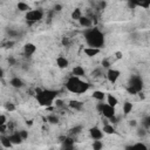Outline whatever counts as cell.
Here are the masks:
<instances>
[{
  "instance_id": "28",
  "label": "cell",
  "mask_w": 150,
  "mask_h": 150,
  "mask_svg": "<svg viewBox=\"0 0 150 150\" xmlns=\"http://www.w3.org/2000/svg\"><path fill=\"white\" fill-rule=\"evenodd\" d=\"M142 124H143L145 128H150V116L144 117L143 121H142Z\"/></svg>"
},
{
  "instance_id": "36",
  "label": "cell",
  "mask_w": 150,
  "mask_h": 150,
  "mask_svg": "<svg viewBox=\"0 0 150 150\" xmlns=\"http://www.w3.org/2000/svg\"><path fill=\"white\" fill-rule=\"evenodd\" d=\"M6 108H7L8 110H14V105H12V104H7Z\"/></svg>"
},
{
  "instance_id": "22",
  "label": "cell",
  "mask_w": 150,
  "mask_h": 150,
  "mask_svg": "<svg viewBox=\"0 0 150 150\" xmlns=\"http://www.w3.org/2000/svg\"><path fill=\"white\" fill-rule=\"evenodd\" d=\"M73 145H74V141H73L71 138H69V137H67V138H64V139L62 141V148L71 149Z\"/></svg>"
},
{
  "instance_id": "38",
  "label": "cell",
  "mask_w": 150,
  "mask_h": 150,
  "mask_svg": "<svg viewBox=\"0 0 150 150\" xmlns=\"http://www.w3.org/2000/svg\"><path fill=\"white\" fill-rule=\"evenodd\" d=\"M62 43H63V45H67V43H68V40H67V39H63V40H62Z\"/></svg>"
},
{
  "instance_id": "33",
  "label": "cell",
  "mask_w": 150,
  "mask_h": 150,
  "mask_svg": "<svg viewBox=\"0 0 150 150\" xmlns=\"http://www.w3.org/2000/svg\"><path fill=\"white\" fill-rule=\"evenodd\" d=\"M1 124H6V116L4 114H1V116H0V125Z\"/></svg>"
},
{
  "instance_id": "35",
  "label": "cell",
  "mask_w": 150,
  "mask_h": 150,
  "mask_svg": "<svg viewBox=\"0 0 150 150\" xmlns=\"http://www.w3.org/2000/svg\"><path fill=\"white\" fill-rule=\"evenodd\" d=\"M61 8H62V6H61V5H55V7H54V9H55V11H61Z\"/></svg>"
},
{
  "instance_id": "37",
  "label": "cell",
  "mask_w": 150,
  "mask_h": 150,
  "mask_svg": "<svg viewBox=\"0 0 150 150\" xmlns=\"http://www.w3.org/2000/svg\"><path fill=\"white\" fill-rule=\"evenodd\" d=\"M131 127H135L136 125V121H130V123H129Z\"/></svg>"
},
{
  "instance_id": "18",
  "label": "cell",
  "mask_w": 150,
  "mask_h": 150,
  "mask_svg": "<svg viewBox=\"0 0 150 150\" xmlns=\"http://www.w3.org/2000/svg\"><path fill=\"white\" fill-rule=\"evenodd\" d=\"M16 7H18V9L19 11H21V12H29L30 11V7H29V5L28 4H26V2H23V1H19L18 2V5H16Z\"/></svg>"
},
{
  "instance_id": "30",
  "label": "cell",
  "mask_w": 150,
  "mask_h": 150,
  "mask_svg": "<svg viewBox=\"0 0 150 150\" xmlns=\"http://www.w3.org/2000/svg\"><path fill=\"white\" fill-rule=\"evenodd\" d=\"M130 148H142V149H148V146H146L145 144H143V143H135V144H132Z\"/></svg>"
},
{
  "instance_id": "20",
  "label": "cell",
  "mask_w": 150,
  "mask_h": 150,
  "mask_svg": "<svg viewBox=\"0 0 150 150\" xmlns=\"http://www.w3.org/2000/svg\"><path fill=\"white\" fill-rule=\"evenodd\" d=\"M0 143H1V145L4 146V148H11L12 145H13V143L11 142V139H9V137L8 136H1V141H0Z\"/></svg>"
},
{
  "instance_id": "13",
  "label": "cell",
  "mask_w": 150,
  "mask_h": 150,
  "mask_svg": "<svg viewBox=\"0 0 150 150\" xmlns=\"http://www.w3.org/2000/svg\"><path fill=\"white\" fill-rule=\"evenodd\" d=\"M100 53V48H94V47H87V48H84V54L87 55V56H95V55H97Z\"/></svg>"
},
{
  "instance_id": "11",
  "label": "cell",
  "mask_w": 150,
  "mask_h": 150,
  "mask_svg": "<svg viewBox=\"0 0 150 150\" xmlns=\"http://www.w3.org/2000/svg\"><path fill=\"white\" fill-rule=\"evenodd\" d=\"M23 52L27 56H30L36 52V47H35L34 43H26L25 47H23Z\"/></svg>"
},
{
  "instance_id": "12",
  "label": "cell",
  "mask_w": 150,
  "mask_h": 150,
  "mask_svg": "<svg viewBox=\"0 0 150 150\" xmlns=\"http://www.w3.org/2000/svg\"><path fill=\"white\" fill-rule=\"evenodd\" d=\"M91 96H93V98L97 100L98 102H103V101L105 100V93H103V91H101V90H95V91H93Z\"/></svg>"
},
{
  "instance_id": "5",
  "label": "cell",
  "mask_w": 150,
  "mask_h": 150,
  "mask_svg": "<svg viewBox=\"0 0 150 150\" xmlns=\"http://www.w3.org/2000/svg\"><path fill=\"white\" fill-rule=\"evenodd\" d=\"M96 108H97V110H98L105 118H108V120L115 116V107H111V105L108 104V103H102V102H100V103L96 105Z\"/></svg>"
},
{
  "instance_id": "32",
  "label": "cell",
  "mask_w": 150,
  "mask_h": 150,
  "mask_svg": "<svg viewBox=\"0 0 150 150\" xmlns=\"http://www.w3.org/2000/svg\"><path fill=\"white\" fill-rule=\"evenodd\" d=\"M19 132H20V135H21V137L23 138V141H25V139H26V138L28 137V132H27L26 130H20Z\"/></svg>"
},
{
  "instance_id": "21",
  "label": "cell",
  "mask_w": 150,
  "mask_h": 150,
  "mask_svg": "<svg viewBox=\"0 0 150 150\" xmlns=\"http://www.w3.org/2000/svg\"><path fill=\"white\" fill-rule=\"evenodd\" d=\"M73 75L81 77V76H83V75H84V69H83L81 66H76V67H74V68H73Z\"/></svg>"
},
{
  "instance_id": "17",
  "label": "cell",
  "mask_w": 150,
  "mask_h": 150,
  "mask_svg": "<svg viewBox=\"0 0 150 150\" xmlns=\"http://www.w3.org/2000/svg\"><path fill=\"white\" fill-rule=\"evenodd\" d=\"M9 83H11V86L14 87V88H21V87L23 86L22 80L19 79V77H12L11 81H9Z\"/></svg>"
},
{
  "instance_id": "1",
  "label": "cell",
  "mask_w": 150,
  "mask_h": 150,
  "mask_svg": "<svg viewBox=\"0 0 150 150\" xmlns=\"http://www.w3.org/2000/svg\"><path fill=\"white\" fill-rule=\"evenodd\" d=\"M84 40L89 47L101 48L104 45V35L98 28H87L84 30Z\"/></svg>"
},
{
  "instance_id": "31",
  "label": "cell",
  "mask_w": 150,
  "mask_h": 150,
  "mask_svg": "<svg viewBox=\"0 0 150 150\" xmlns=\"http://www.w3.org/2000/svg\"><path fill=\"white\" fill-rule=\"evenodd\" d=\"M137 135H138V136H141V137L145 136V135H146L145 129H138V130H137Z\"/></svg>"
},
{
  "instance_id": "9",
  "label": "cell",
  "mask_w": 150,
  "mask_h": 150,
  "mask_svg": "<svg viewBox=\"0 0 150 150\" xmlns=\"http://www.w3.org/2000/svg\"><path fill=\"white\" fill-rule=\"evenodd\" d=\"M89 135H90V137L95 141V139H102L104 132H103V130H101L100 128L93 127V128H90V130H89Z\"/></svg>"
},
{
  "instance_id": "8",
  "label": "cell",
  "mask_w": 150,
  "mask_h": 150,
  "mask_svg": "<svg viewBox=\"0 0 150 150\" xmlns=\"http://www.w3.org/2000/svg\"><path fill=\"white\" fill-rule=\"evenodd\" d=\"M120 76H121V73H120V70H117V69L109 68L108 71H107V79H108V81H109L110 83H112V84L117 82V80L120 79Z\"/></svg>"
},
{
  "instance_id": "10",
  "label": "cell",
  "mask_w": 150,
  "mask_h": 150,
  "mask_svg": "<svg viewBox=\"0 0 150 150\" xmlns=\"http://www.w3.org/2000/svg\"><path fill=\"white\" fill-rule=\"evenodd\" d=\"M8 137H9V139H11V142H12L13 144H20V143L23 141V138L21 137V135H20L19 131H15V132L11 134Z\"/></svg>"
},
{
  "instance_id": "15",
  "label": "cell",
  "mask_w": 150,
  "mask_h": 150,
  "mask_svg": "<svg viewBox=\"0 0 150 150\" xmlns=\"http://www.w3.org/2000/svg\"><path fill=\"white\" fill-rule=\"evenodd\" d=\"M56 64H57L59 68H67L68 64H69V62H68V60L66 57L59 56V57H56Z\"/></svg>"
},
{
  "instance_id": "26",
  "label": "cell",
  "mask_w": 150,
  "mask_h": 150,
  "mask_svg": "<svg viewBox=\"0 0 150 150\" xmlns=\"http://www.w3.org/2000/svg\"><path fill=\"white\" fill-rule=\"evenodd\" d=\"M102 148H103V144H102L101 139H95L94 143H93V149L94 150H100Z\"/></svg>"
},
{
  "instance_id": "7",
  "label": "cell",
  "mask_w": 150,
  "mask_h": 150,
  "mask_svg": "<svg viewBox=\"0 0 150 150\" xmlns=\"http://www.w3.org/2000/svg\"><path fill=\"white\" fill-rule=\"evenodd\" d=\"M128 5L131 8L142 7L144 9H148L150 7V0H129L128 1Z\"/></svg>"
},
{
  "instance_id": "25",
  "label": "cell",
  "mask_w": 150,
  "mask_h": 150,
  "mask_svg": "<svg viewBox=\"0 0 150 150\" xmlns=\"http://www.w3.org/2000/svg\"><path fill=\"white\" fill-rule=\"evenodd\" d=\"M82 16V13H81V9L80 8H75L71 13V18L75 19V20H80V18Z\"/></svg>"
},
{
  "instance_id": "6",
  "label": "cell",
  "mask_w": 150,
  "mask_h": 150,
  "mask_svg": "<svg viewBox=\"0 0 150 150\" xmlns=\"http://www.w3.org/2000/svg\"><path fill=\"white\" fill-rule=\"evenodd\" d=\"M43 16V12L41 9H30L26 13V20L29 22H36L40 21Z\"/></svg>"
},
{
  "instance_id": "4",
  "label": "cell",
  "mask_w": 150,
  "mask_h": 150,
  "mask_svg": "<svg viewBox=\"0 0 150 150\" xmlns=\"http://www.w3.org/2000/svg\"><path fill=\"white\" fill-rule=\"evenodd\" d=\"M143 89V80L139 75H131L128 83V91L130 94H138Z\"/></svg>"
},
{
  "instance_id": "3",
  "label": "cell",
  "mask_w": 150,
  "mask_h": 150,
  "mask_svg": "<svg viewBox=\"0 0 150 150\" xmlns=\"http://www.w3.org/2000/svg\"><path fill=\"white\" fill-rule=\"evenodd\" d=\"M57 97V91L52 89H43V90H36V100L40 105L43 107H50Z\"/></svg>"
},
{
  "instance_id": "14",
  "label": "cell",
  "mask_w": 150,
  "mask_h": 150,
  "mask_svg": "<svg viewBox=\"0 0 150 150\" xmlns=\"http://www.w3.org/2000/svg\"><path fill=\"white\" fill-rule=\"evenodd\" d=\"M68 105H69L71 109H74V110H81V109L83 108V103H82L81 101H77V100H71V101L68 103Z\"/></svg>"
},
{
  "instance_id": "2",
  "label": "cell",
  "mask_w": 150,
  "mask_h": 150,
  "mask_svg": "<svg viewBox=\"0 0 150 150\" xmlns=\"http://www.w3.org/2000/svg\"><path fill=\"white\" fill-rule=\"evenodd\" d=\"M66 88L68 91L73 93V94H84L88 89H89V83L86 82V81H82L81 77L79 76H75V75H71L67 82H66Z\"/></svg>"
},
{
  "instance_id": "24",
  "label": "cell",
  "mask_w": 150,
  "mask_h": 150,
  "mask_svg": "<svg viewBox=\"0 0 150 150\" xmlns=\"http://www.w3.org/2000/svg\"><path fill=\"white\" fill-rule=\"evenodd\" d=\"M131 110H132V103H130V102H124V103H123V112H124L125 115H128L129 112H131Z\"/></svg>"
},
{
  "instance_id": "16",
  "label": "cell",
  "mask_w": 150,
  "mask_h": 150,
  "mask_svg": "<svg viewBox=\"0 0 150 150\" xmlns=\"http://www.w3.org/2000/svg\"><path fill=\"white\" fill-rule=\"evenodd\" d=\"M79 22H80V25H81L82 27H84V28H89V27H91V25H93L91 20H90L89 18H86V16H81L80 20H79Z\"/></svg>"
},
{
  "instance_id": "27",
  "label": "cell",
  "mask_w": 150,
  "mask_h": 150,
  "mask_svg": "<svg viewBox=\"0 0 150 150\" xmlns=\"http://www.w3.org/2000/svg\"><path fill=\"white\" fill-rule=\"evenodd\" d=\"M47 120H48V122H49V123H53V124L59 122V118H57L55 115H49V116L47 117Z\"/></svg>"
},
{
  "instance_id": "23",
  "label": "cell",
  "mask_w": 150,
  "mask_h": 150,
  "mask_svg": "<svg viewBox=\"0 0 150 150\" xmlns=\"http://www.w3.org/2000/svg\"><path fill=\"white\" fill-rule=\"evenodd\" d=\"M102 130H103L104 134H108V135L115 132V128L112 127V124H108V123H105V124L103 125V129H102Z\"/></svg>"
},
{
  "instance_id": "19",
  "label": "cell",
  "mask_w": 150,
  "mask_h": 150,
  "mask_svg": "<svg viewBox=\"0 0 150 150\" xmlns=\"http://www.w3.org/2000/svg\"><path fill=\"white\" fill-rule=\"evenodd\" d=\"M107 103L110 104L111 107H116L117 103H118V100H117L112 94H108V95H107Z\"/></svg>"
},
{
  "instance_id": "29",
  "label": "cell",
  "mask_w": 150,
  "mask_h": 150,
  "mask_svg": "<svg viewBox=\"0 0 150 150\" xmlns=\"http://www.w3.org/2000/svg\"><path fill=\"white\" fill-rule=\"evenodd\" d=\"M81 129H82L81 127H75V128H73V129L70 130V134H71V135H74V134H75V135H77V134H80V132H81Z\"/></svg>"
},
{
  "instance_id": "34",
  "label": "cell",
  "mask_w": 150,
  "mask_h": 150,
  "mask_svg": "<svg viewBox=\"0 0 150 150\" xmlns=\"http://www.w3.org/2000/svg\"><path fill=\"white\" fill-rule=\"evenodd\" d=\"M102 66H103V67H105V68H109V67H110V63H109V61L103 60V61H102Z\"/></svg>"
}]
</instances>
